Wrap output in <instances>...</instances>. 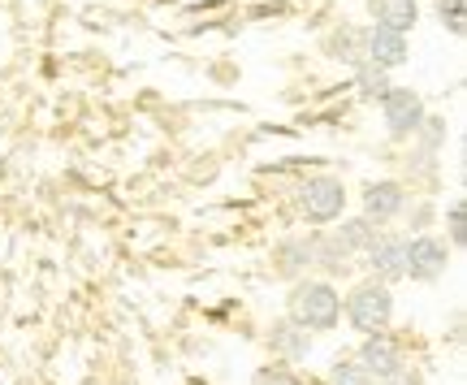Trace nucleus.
I'll list each match as a JSON object with an SVG mask.
<instances>
[{
  "mask_svg": "<svg viewBox=\"0 0 467 385\" xmlns=\"http://www.w3.org/2000/svg\"><path fill=\"white\" fill-rule=\"evenodd\" d=\"M381 104H385V126H389L394 139H407V134H416L424 126V100L411 87H389Z\"/></svg>",
  "mask_w": 467,
  "mask_h": 385,
  "instance_id": "4",
  "label": "nucleus"
},
{
  "mask_svg": "<svg viewBox=\"0 0 467 385\" xmlns=\"http://www.w3.org/2000/svg\"><path fill=\"white\" fill-rule=\"evenodd\" d=\"M451 238L463 247V238H467V221H463V203H451Z\"/></svg>",
  "mask_w": 467,
  "mask_h": 385,
  "instance_id": "16",
  "label": "nucleus"
},
{
  "mask_svg": "<svg viewBox=\"0 0 467 385\" xmlns=\"http://www.w3.org/2000/svg\"><path fill=\"white\" fill-rule=\"evenodd\" d=\"M402 203H407V191L399 182H372L364 195V213L368 221H389L402 213Z\"/></svg>",
  "mask_w": 467,
  "mask_h": 385,
  "instance_id": "8",
  "label": "nucleus"
},
{
  "mask_svg": "<svg viewBox=\"0 0 467 385\" xmlns=\"http://www.w3.org/2000/svg\"><path fill=\"white\" fill-rule=\"evenodd\" d=\"M260 385H303V381L295 377V372H265V377H260Z\"/></svg>",
  "mask_w": 467,
  "mask_h": 385,
  "instance_id": "17",
  "label": "nucleus"
},
{
  "mask_svg": "<svg viewBox=\"0 0 467 385\" xmlns=\"http://www.w3.org/2000/svg\"><path fill=\"white\" fill-rule=\"evenodd\" d=\"M317 260V247L312 243H285V247H277V273L282 277H295L303 265H312Z\"/></svg>",
  "mask_w": 467,
  "mask_h": 385,
  "instance_id": "12",
  "label": "nucleus"
},
{
  "mask_svg": "<svg viewBox=\"0 0 467 385\" xmlns=\"http://www.w3.org/2000/svg\"><path fill=\"white\" fill-rule=\"evenodd\" d=\"M342 299L329 282H299L290 290V320L303 329H334Z\"/></svg>",
  "mask_w": 467,
  "mask_h": 385,
  "instance_id": "1",
  "label": "nucleus"
},
{
  "mask_svg": "<svg viewBox=\"0 0 467 385\" xmlns=\"http://www.w3.org/2000/svg\"><path fill=\"white\" fill-rule=\"evenodd\" d=\"M334 385H372V377L364 372V364L337 359V364H334Z\"/></svg>",
  "mask_w": 467,
  "mask_h": 385,
  "instance_id": "14",
  "label": "nucleus"
},
{
  "mask_svg": "<svg viewBox=\"0 0 467 385\" xmlns=\"http://www.w3.org/2000/svg\"><path fill=\"white\" fill-rule=\"evenodd\" d=\"M381 385H420V377H411V372L402 369V372H394V377H385Z\"/></svg>",
  "mask_w": 467,
  "mask_h": 385,
  "instance_id": "18",
  "label": "nucleus"
},
{
  "mask_svg": "<svg viewBox=\"0 0 467 385\" xmlns=\"http://www.w3.org/2000/svg\"><path fill=\"white\" fill-rule=\"evenodd\" d=\"M407 57H411V48H407V35L402 31H389V26H372L368 31V61L372 66L399 69Z\"/></svg>",
  "mask_w": 467,
  "mask_h": 385,
  "instance_id": "7",
  "label": "nucleus"
},
{
  "mask_svg": "<svg viewBox=\"0 0 467 385\" xmlns=\"http://www.w3.org/2000/svg\"><path fill=\"white\" fill-rule=\"evenodd\" d=\"M389 312H394V299H389V286L385 282L359 286L347 303V317L359 334H381L385 325H389Z\"/></svg>",
  "mask_w": 467,
  "mask_h": 385,
  "instance_id": "2",
  "label": "nucleus"
},
{
  "mask_svg": "<svg viewBox=\"0 0 467 385\" xmlns=\"http://www.w3.org/2000/svg\"><path fill=\"white\" fill-rule=\"evenodd\" d=\"M268 338H273V347H277L285 359H303V355L312 351V338L303 334V325H295V320H277V325L268 329Z\"/></svg>",
  "mask_w": 467,
  "mask_h": 385,
  "instance_id": "11",
  "label": "nucleus"
},
{
  "mask_svg": "<svg viewBox=\"0 0 467 385\" xmlns=\"http://www.w3.org/2000/svg\"><path fill=\"white\" fill-rule=\"evenodd\" d=\"M372 17L377 26H389V31H411L420 17V5L416 0H372Z\"/></svg>",
  "mask_w": 467,
  "mask_h": 385,
  "instance_id": "10",
  "label": "nucleus"
},
{
  "mask_svg": "<svg viewBox=\"0 0 467 385\" xmlns=\"http://www.w3.org/2000/svg\"><path fill=\"white\" fill-rule=\"evenodd\" d=\"M359 87H364V96H385V91H389V78H385L381 66L368 61V66L359 69Z\"/></svg>",
  "mask_w": 467,
  "mask_h": 385,
  "instance_id": "13",
  "label": "nucleus"
},
{
  "mask_svg": "<svg viewBox=\"0 0 467 385\" xmlns=\"http://www.w3.org/2000/svg\"><path fill=\"white\" fill-rule=\"evenodd\" d=\"M437 14H441V22H446L454 35H463V0H441Z\"/></svg>",
  "mask_w": 467,
  "mask_h": 385,
  "instance_id": "15",
  "label": "nucleus"
},
{
  "mask_svg": "<svg viewBox=\"0 0 467 385\" xmlns=\"http://www.w3.org/2000/svg\"><path fill=\"white\" fill-rule=\"evenodd\" d=\"M446 265H451V252H446L441 238L420 234L402 247V268H407V277H416V282H433V277H441Z\"/></svg>",
  "mask_w": 467,
  "mask_h": 385,
  "instance_id": "3",
  "label": "nucleus"
},
{
  "mask_svg": "<svg viewBox=\"0 0 467 385\" xmlns=\"http://www.w3.org/2000/svg\"><path fill=\"white\" fill-rule=\"evenodd\" d=\"M299 203H303V217L307 221H334L342 213V203H347V186L337 182V178H307L299 191Z\"/></svg>",
  "mask_w": 467,
  "mask_h": 385,
  "instance_id": "5",
  "label": "nucleus"
},
{
  "mask_svg": "<svg viewBox=\"0 0 467 385\" xmlns=\"http://www.w3.org/2000/svg\"><path fill=\"white\" fill-rule=\"evenodd\" d=\"M359 364H364L368 377H377V381H385V377H394V372H402V351L399 342L385 334H368L364 351H359Z\"/></svg>",
  "mask_w": 467,
  "mask_h": 385,
  "instance_id": "6",
  "label": "nucleus"
},
{
  "mask_svg": "<svg viewBox=\"0 0 467 385\" xmlns=\"http://www.w3.org/2000/svg\"><path fill=\"white\" fill-rule=\"evenodd\" d=\"M402 238H377L372 247H368V260H372V273L381 277V282H399L407 277V268H402Z\"/></svg>",
  "mask_w": 467,
  "mask_h": 385,
  "instance_id": "9",
  "label": "nucleus"
}]
</instances>
